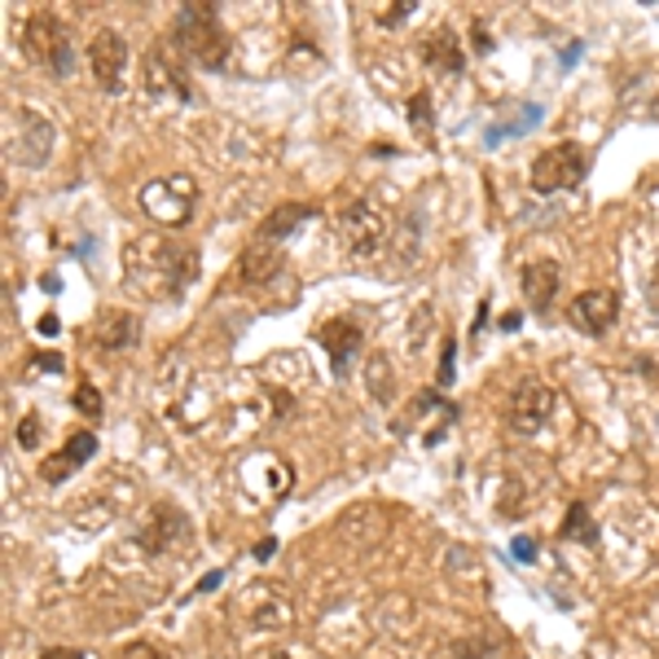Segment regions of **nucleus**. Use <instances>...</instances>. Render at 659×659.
<instances>
[{
	"instance_id": "nucleus-35",
	"label": "nucleus",
	"mask_w": 659,
	"mask_h": 659,
	"mask_svg": "<svg viewBox=\"0 0 659 659\" xmlns=\"http://www.w3.org/2000/svg\"><path fill=\"white\" fill-rule=\"evenodd\" d=\"M58 330H62V321H58L53 312H45V316H40V335H58Z\"/></svg>"
},
{
	"instance_id": "nucleus-34",
	"label": "nucleus",
	"mask_w": 659,
	"mask_h": 659,
	"mask_svg": "<svg viewBox=\"0 0 659 659\" xmlns=\"http://www.w3.org/2000/svg\"><path fill=\"white\" fill-rule=\"evenodd\" d=\"M471 40H475V49H480V53H488V49H493V40H488V32H484V23H475V32H471Z\"/></svg>"
},
{
	"instance_id": "nucleus-24",
	"label": "nucleus",
	"mask_w": 659,
	"mask_h": 659,
	"mask_svg": "<svg viewBox=\"0 0 659 659\" xmlns=\"http://www.w3.org/2000/svg\"><path fill=\"white\" fill-rule=\"evenodd\" d=\"M409 120H413L422 133L431 128V92H426V88H418V92L409 97Z\"/></svg>"
},
{
	"instance_id": "nucleus-29",
	"label": "nucleus",
	"mask_w": 659,
	"mask_h": 659,
	"mask_svg": "<svg viewBox=\"0 0 659 659\" xmlns=\"http://www.w3.org/2000/svg\"><path fill=\"white\" fill-rule=\"evenodd\" d=\"M510 555H514L519 563H532V559H536V545H532L527 536H514V540H510Z\"/></svg>"
},
{
	"instance_id": "nucleus-26",
	"label": "nucleus",
	"mask_w": 659,
	"mask_h": 659,
	"mask_svg": "<svg viewBox=\"0 0 659 659\" xmlns=\"http://www.w3.org/2000/svg\"><path fill=\"white\" fill-rule=\"evenodd\" d=\"M120 659H167L154 642H146V637H137V642H128L124 650H120Z\"/></svg>"
},
{
	"instance_id": "nucleus-19",
	"label": "nucleus",
	"mask_w": 659,
	"mask_h": 659,
	"mask_svg": "<svg viewBox=\"0 0 659 659\" xmlns=\"http://www.w3.org/2000/svg\"><path fill=\"white\" fill-rule=\"evenodd\" d=\"M185 532H189L185 514L172 506H159V510H150V519L141 527V545H146V555H163V549H172Z\"/></svg>"
},
{
	"instance_id": "nucleus-31",
	"label": "nucleus",
	"mask_w": 659,
	"mask_h": 659,
	"mask_svg": "<svg viewBox=\"0 0 659 659\" xmlns=\"http://www.w3.org/2000/svg\"><path fill=\"white\" fill-rule=\"evenodd\" d=\"M488 642H458V659H484Z\"/></svg>"
},
{
	"instance_id": "nucleus-14",
	"label": "nucleus",
	"mask_w": 659,
	"mask_h": 659,
	"mask_svg": "<svg viewBox=\"0 0 659 659\" xmlns=\"http://www.w3.org/2000/svg\"><path fill=\"white\" fill-rule=\"evenodd\" d=\"M282 269H286V251H282V243H264V238H256V243L238 256V286H243V290H251V286H269Z\"/></svg>"
},
{
	"instance_id": "nucleus-20",
	"label": "nucleus",
	"mask_w": 659,
	"mask_h": 659,
	"mask_svg": "<svg viewBox=\"0 0 659 659\" xmlns=\"http://www.w3.org/2000/svg\"><path fill=\"white\" fill-rule=\"evenodd\" d=\"M312 215H316V207H308V202H282L273 215H264L260 238H264V243H282L290 229H299L303 220H312Z\"/></svg>"
},
{
	"instance_id": "nucleus-28",
	"label": "nucleus",
	"mask_w": 659,
	"mask_h": 659,
	"mask_svg": "<svg viewBox=\"0 0 659 659\" xmlns=\"http://www.w3.org/2000/svg\"><path fill=\"white\" fill-rule=\"evenodd\" d=\"M453 383V339H445V357H439V387Z\"/></svg>"
},
{
	"instance_id": "nucleus-25",
	"label": "nucleus",
	"mask_w": 659,
	"mask_h": 659,
	"mask_svg": "<svg viewBox=\"0 0 659 659\" xmlns=\"http://www.w3.org/2000/svg\"><path fill=\"white\" fill-rule=\"evenodd\" d=\"M18 449H40V413H23V422H18Z\"/></svg>"
},
{
	"instance_id": "nucleus-11",
	"label": "nucleus",
	"mask_w": 659,
	"mask_h": 659,
	"mask_svg": "<svg viewBox=\"0 0 659 659\" xmlns=\"http://www.w3.org/2000/svg\"><path fill=\"white\" fill-rule=\"evenodd\" d=\"M243 611L256 629H286L295 620V602H290V589L277 585V581H256L247 594H243Z\"/></svg>"
},
{
	"instance_id": "nucleus-30",
	"label": "nucleus",
	"mask_w": 659,
	"mask_h": 659,
	"mask_svg": "<svg viewBox=\"0 0 659 659\" xmlns=\"http://www.w3.org/2000/svg\"><path fill=\"white\" fill-rule=\"evenodd\" d=\"M32 370H53V374H62V370H66V361H62L58 352H36V361H32Z\"/></svg>"
},
{
	"instance_id": "nucleus-39",
	"label": "nucleus",
	"mask_w": 659,
	"mask_h": 659,
	"mask_svg": "<svg viewBox=\"0 0 659 659\" xmlns=\"http://www.w3.org/2000/svg\"><path fill=\"white\" fill-rule=\"evenodd\" d=\"M269 659H295V655H286V650H277V655H269Z\"/></svg>"
},
{
	"instance_id": "nucleus-8",
	"label": "nucleus",
	"mask_w": 659,
	"mask_h": 659,
	"mask_svg": "<svg viewBox=\"0 0 659 659\" xmlns=\"http://www.w3.org/2000/svg\"><path fill=\"white\" fill-rule=\"evenodd\" d=\"M616 321H620V295H616L611 286L581 290V295L568 303V325L581 330V335H589V339H602Z\"/></svg>"
},
{
	"instance_id": "nucleus-6",
	"label": "nucleus",
	"mask_w": 659,
	"mask_h": 659,
	"mask_svg": "<svg viewBox=\"0 0 659 659\" xmlns=\"http://www.w3.org/2000/svg\"><path fill=\"white\" fill-rule=\"evenodd\" d=\"M335 229H339V243H344V251H348L352 260H370V256H378L383 243H387V215H383L378 207H370L365 198H357V202H348V207L339 211Z\"/></svg>"
},
{
	"instance_id": "nucleus-12",
	"label": "nucleus",
	"mask_w": 659,
	"mask_h": 659,
	"mask_svg": "<svg viewBox=\"0 0 659 659\" xmlns=\"http://www.w3.org/2000/svg\"><path fill=\"white\" fill-rule=\"evenodd\" d=\"M316 339H321V348H325V357H330V370H335V378H344L348 365H352V357H361V348H365V330H361L352 316H330V321L316 330Z\"/></svg>"
},
{
	"instance_id": "nucleus-18",
	"label": "nucleus",
	"mask_w": 659,
	"mask_h": 659,
	"mask_svg": "<svg viewBox=\"0 0 659 659\" xmlns=\"http://www.w3.org/2000/svg\"><path fill=\"white\" fill-rule=\"evenodd\" d=\"M422 62L431 66V71H439V75H458L462 66H467V53H462V40H458V32L453 27H431L426 36H422Z\"/></svg>"
},
{
	"instance_id": "nucleus-10",
	"label": "nucleus",
	"mask_w": 659,
	"mask_h": 659,
	"mask_svg": "<svg viewBox=\"0 0 659 659\" xmlns=\"http://www.w3.org/2000/svg\"><path fill=\"white\" fill-rule=\"evenodd\" d=\"M88 66L97 75V84L105 92H120L124 88V71H128V40L115 27H101L88 40Z\"/></svg>"
},
{
	"instance_id": "nucleus-33",
	"label": "nucleus",
	"mask_w": 659,
	"mask_h": 659,
	"mask_svg": "<svg viewBox=\"0 0 659 659\" xmlns=\"http://www.w3.org/2000/svg\"><path fill=\"white\" fill-rule=\"evenodd\" d=\"M501 330H506V335H514V330L523 325V312H501V321H497Z\"/></svg>"
},
{
	"instance_id": "nucleus-3",
	"label": "nucleus",
	"mask_w": 659,
	"mask_h": 659,
	"mask_svg": "<svg viewBox=\"0 0 659 659\" xmlns=\"http://www.w3.org/2000/svg\"><path fill=\"white\" fill-rule=\"evenodd\" d=\"M23 53L45 66L53 79H66L75 71V40H71V27L49 14V10H36L27 23H23Z\"/></svg>"
},
{
	"instance_id": "nucleus-17",
	"label": "nucleus",
	"mask_w": 659,
	"mask_h": 659,
	"mask_svg": "<svg viewBox=\"0 0 659 659\" xmlns=\"http://www.w3.org/2000/svg\"><path fill=\"white\" fill-rule=\"evenodd\" d=\"M92 453H97V435H92V431H75L49 462H40V480H45V484H62V480H71Z\"/></svg>"
},
{
	"instance_id": "nucleus-23",
	"label": "nucleus",
	"mask_w": 659,
	"mask_h": 659,
	"mask_svg": "<svg viewBox=\"0 0 659 659\" xmlns=\"http://www.w3.org/2000/svg\"><path fill=\"white\" fill-rule=\"evenodd\" d=\"M71 405H75V409H79L88 422H101V409H105V405H101V391H97L88 378H84V383L71 391Z\"/></svg>"
},
{
	"instance_id": "nucleus-36",
	"label": "nucleus",
	"mask_w": 659,
	"mask_h": 659,
	"mask_svg": "<svg viewBox=\"0 0 659 659\" xmlns=\"http://www.w3.org/2000/svg\"><path fill=\"white\" fill-rule=\"evenodd\" d=\"M646 299H650V308L659 312V269H655V277H650V286H646Z\"/></svg>"
},
{
	"instance_id": "nucleus-2",
	"label": "nucleus",
	"mask_w": 659,
	"mask_h": 659,
	"mask_svg": "<svg viewBox=\"0 0 659 659\" xmlns=\"http://www.w3.org/2000/svg\"><path fill=\"white\" fill-rule=\"evenodd\" d=\"M185 58H194L198 66L207 71H225L229 66V53H234V40L220 23V10L215 5H181L176 18H172V36H167Z\"/></svg>"
},
{
	"instance_id": "nucleus-7",
	"label": "nucleus",
	"mask_w": 659,
	"mask_h": 659,
	"mask_svg": "<svg viewBox=\"0 0 659 659\" xmlns=\"http://www.w3.org/2000/svg\"><path fill=\"white\" fill-rule=\"evenodd\" d=\"M181 49L176 45H150L146 58H141V71H146V92L167 101H189V79H185V62L176 58Z\"/></svg>"
},
{
	"instance_id": "nucleus-13",
	"label": "nucleus",
	"mask_w": 659,
	"mask_h": 659,
	"mask_svg": "<svg viewBox=\"0 0 659 659\" xmlns=\"http://www.w3.org/2000/svg\"><path fill=\"white\" fill-rule=\"evenodd\" d=\"M18 128L23 133H18V141H10V159L27 163V167H40L53 150V124L40 115V110L18 105Z\"/></svg>"
},
{
	"instance_id": "nucleus-22",
	"label": "nucleus",
	"mask_w": 659,
	"mask_h": 659,
	"mask_svg": "<svg viewBox=\"0 0 659 659\" xmlns=\"http://www.w3.org/2000/svg\"><path fill=\"white\" fill-rule=\"evenodd\" d=\"M365 387L374 391V400H378V405H387V400H391L396 378H391V365H387V357H383V352H374V357H370V365H365Z\"/></svg>"
},
{
	"instance_id": "nucleus-1",
	"label": "nucleus",
	"mask_w": 659,
	"mask_h": 659,
	"mask_svg": "<svg viewBox=\"0 0 659 659\" xmlns=\"http://www.w3.org/2000/svg\"><path fill=\"white\" fill-rule=\"evenodd\" d=\"M124 269H128V282L137 295L167 303V299H181L198 282V251L185 247L181 238L146 234V238H133Z\"/></svg>"
},
{
	"instance_id": "nucleus-38",
	"label": "nucleus",
	"mask_w": 659,
	"mask_h": 659,
	"mask_svg": "<svg viewBox=\"0 0 659 659\" xmlns=\"http://www.w3.org/2000/svg\"><path fill=\"white\" fill-rule=\"evenodd\" d=\"M220 585V572H211V576H202V585H198V594H207V589H215Z\"/></svg>"
},
{
	"instance_id": "nucleus-4",
	"label": "nucleus",
	"mask_w": 659,
	"mask_h": 659,
	"mask_svg": "<svg viewBox=\"0 0 659 659\" xmlns=\"http://www.w3.org/2000/svg\"><path fill=\"white\" fill-rule=\"evenodd\" d=\"M194 207H198V185L194 176H163V181H150L141 185V211L163 229H181L194 220Z\"/></svg>"
},
{
	"instance_id": "nucleus-32",
	"label": "nucleus",
	"mask_w": 659,
	"mask_h": 659,
	"mask_svg": "<svg viewBox=\"0 0 659 659\" xmlns=\"http://www.w3.org/2000/svg\"><path fill=\"white\" fill-rule=\"evenodd\" d=\"M40 659H84V650H75V646H49Z\"/></svg>"
},
{
	"instance_id": "nucleus-16",
	"label": "nucleus",
	"mask_w": 659,
	"mask_h": 659,
	"mask_svg": "<svg viewBox=\"0 0 659 659\" xmlns=\"http://www.w3.org/2000/svg\"><path fill=\"white\" fill-rule=\"evenodd\" d=\"M559 282H563V269H559L555 260H532V264L523 269V277H519L527 308L545 316L549 308H555V299H559Z\"/></svg>"
},
{
	"instance_id": "nucleus-21",
	"label": "nucleus",
	"mask_w": 659,
	"mask_h": 659,
	"mask_svg": "<svg viewBox=\"0 0 659 659\" xmlns=\"http://www.w3.org/2000/svg\"><path fill=\"white\" fill-rule=\"evenodd\" d=\"M568 540H581V545H598V523H594V514H589V506L585 501H572L568 506V514H563V527H559Z\"/></svg>"
},
{
	"instance_id": "nucleus-9",
	"label": "nucleus",
	"mask_w": 659,
	"mask_h": 659,
	"mask_svg": "<svg viewBox=\"0 0 659 659\" xmlns=\"http://www.w3.org/2000/svg\"><path fill=\"white\" fill-rule=\"evenodd\" d=\"M549 413H555V387H549L545 378H523L519 391L510 396L506 422H510V431H519V435H536V431L549 422Z\"/></svg>"
},
{
	"instance_id": "nucleus-37",
	"label": "nucleus",
	"mask_w": 659,
	"mask_h": 659,
	"mask_svg": "<svg viewBox=\"0 0 659 659\" xmlns=\"http://www.w3.org/2000/svg\"><path fill=\"white\" fill-rule=\"evenodd\" d=\"M273 549H277V540H260V545H256V559H260V563L273 559Z\"/></svg>"
},
{
	"instance_id": "nucleus-5",
	"label": "nucleus",
	"mask_w": 659,
	"mask_h": 659,
	"mask_svg": "<svg viewBox=\"0 0 659 659\" xmlns=\"http://www.w3.org/2000/svg\"><path fill=\"white\" fill-rule=\"evenodd\" d=\"M589 172V154L576 146V141H559V146H545L536 159H532V189L536 194H563V189H576Z\"/></svg>"
},
{
	"instance_id": "nucleus-15",
	"label": "nucleus",
	"mask_w": 659,
	"mask_h": 659,
	"mask_svg": "<svg viewBox=\"0 0 659 659\" xmlns=\"http://www.w3.org/2000/svg\"><path fill=\"white\" fill-rule=\"evenodd\" d=\"M141 339V321L124 308H101L97 321H92V344L101 352H124V348H137Z\"/></svg>"
},
{
	"instance_id": "nucleus-27",
	"label": "nucleus",
	"mask_w": 659,
	"mask_h": 659,
	"mask_svg": "<svg viewBox=\"0 0 659 659\" xmlns=\"http://www.w3.org/2000/svg\"><path fill=\"white\" fill-rule=\"evenodd\" d=\"M409 14H413V0H391V10H383L378 23H383V27H396V23H405Z\"/></svg>"
}]
</instances>
